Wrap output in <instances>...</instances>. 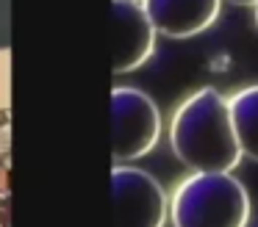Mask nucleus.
<instances>
[{
	"label": "nucleus",
	"mask_w": 258,
	"mask_h": 227,
	"mask_svg": "<svg viewBox=\"0 0 258 227\" xmlns=\"http://www.w3.org/2000/svg\"><path fill=\"white\" fill-rule=\"evenodd\" d=\"M156 28L139 0H111V66L117 75L134 72L156 50Z\"/></svg>",
	"instance_id": "nucleus-5"
},
{
	"label": "nucleus",
	"mask_w": 258,
	"mask_h": 227,
	"mask_svg": "<svg viewBox=\"0 0 258 227\" xmlns=\"http://www.w3.org/2000/svg\"><path fill=\"white\" fill-rule=\"evenodd\" d=\"M172 153L191 172H233L241 147L233 130L230 100L214 86L191 92L169 119Z\"/></svg>",
	"instance_id": "nucleus-1"
},
{
	"label": "nucleus",
	"mask_w": 258,
	"mask_h": 227,
	"mask_svg": "<svg viewBox=\"0 0 258 227\" xmlns=\"http://www.w3.org/2000/svg\"><path fill=\"white\" fill-rule=\"evenodd\" d=\"M153 28L169 39H189L211 28L222 0H139Z\"/></svg>",
	"instance_id": "nucleus-6"
},
{
	"label": "nucleus",
	"mask_w": 258,
	"mask_h": 227,
	"mask_svg": "<svg viewBox=\"0 0 258 227\" xmlns=\"http://www.w3.org/2000/svg\"><path fill=\"white\" fill-rule=\"evenodd\" d=\"M161 136V111L147 92L114 86L111 92V155L114 164H128L153 153Z\"/></svg>",
	"instance_id": "nucleus-3"
},
{
	"label": "nucleus",
	"mask_w": 258,
	"mask_h": 227,
	"mask_svg": "<svg viewBox=\"0 0 258 227\" xmlns=\"http://www.w3.org/2000/svg\"><path fill=\"white\" fill-rule=\"evenodd\" d=\"M233 6H258V0H228Z\"/></svg>",
	"instance_id": "nucleus-8"
},
{
	"label": "nucleus",
	"mask_w": 258,
	"mask_h": 227,
	"mask_svg": "<svg viewBox=\"0 0 258 227\" xmlns=\"http://www.w3.org/2000/svg\"><path fill=\"white\" fill-rule=\"evenodd\" d=\"M175 227H247L250 194L230 172H191L169 194Z\"/></svg>",
	"instance_id": "nucleus-2"
},
{
	"label": "nucleus",
	"mask_w": 258,
	"mask_h": 227,
	"mask_svg": "<svg viewBox=\"0 0 258 227\" xmlns=\"http://www.w3.org/2000/svg\"><path fill=\"white\" fill-rule=\"evenodd\" d=\"M255 28H258V6H255Z\"/></svg>",
	"instance_id": "nucleus-9"
},
{
	"label": "nucleus",
	"mask_w": 258,
	"mask_h": 227,
	"mask_svg": "<svg viewBox=\"0 0 258 227\" xmlns=\"http://www.w3.org/2000/svg\"><path fill=\"white\" fill-rule=\"evenodd\" d=\"M114 227H164L169 219V194L145 169L114 164L111 169Z\"/></svg>",
	"instance_id": "nucleus-4"
},
{
	"label": "nucleus",
	"mask_w": 258,
	"mask_h": 227,
	"mask_svg": "<svg viewBox=\"0 0 258 227\" xmlns=\"http://www.w3.org/2000/svg\"><path fill=\"white\" fill-rule=\"evenodd\" d=\"M230 116L239 147L247 158L258 161V83L241 86L230 94Z\"/></svg>",
	"instance_id": "nucleus-7"
}]
</instances>
